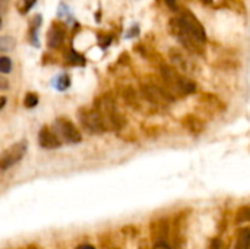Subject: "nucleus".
Masks as SVG:
<instances>
[{
  "label": "nucleus",
  "instance_id": "obj_4",
  "mask_svg": "<svg viewBox=\"0 0 250 249\" xmlns=\"http://www.w3.org/2000/svg\"><path fill=\"white\" fill-rule=\"evenodd\" d=\"M26 153V141H19L4 150L0 156V170L4 172L18 164Z\"/></svg>",
  "mask_w": 250,
  "mask_h": 249
},
{
  "label": "nucleus",
  "instance_id": "obj_19",
  "mask_svg": "<svg viewBox=\"0 0 250 249\" xmlns=\"http://www.w3.org/2000/svg\"><path fill=\"white\" fill-rule=\"evenodd\" d=\"M0 25H1V19H0Z\"/></svg>",
  "mask_w": 250,
  "mask_h": 249
},
{
  "label": "nucleus",
  "instance_id": "obj_15",
  "mask_svg": "<svg viewBox=\"0 0 250 249\" xmlns=\"http://www.w3.org/2000/svg\"><path fill=\"white\" fill-rule=\"evenodd\" d=\"M166 3L168 4V7L176 9V0H166Z\"/></svg>",
  "mask_w": 250,
  "mask_h": 249
},
{
  "label": "nucleus",
  "instance_id": "obj_11",
  "mask_svg": "<svg viewBox=\"0 0 250 249\" xmlns=\"http://www.w3.org/2000/svg\"><path fill=\"white\" fill-rule=\"evenodd\" d=\"M12 70V62L9 57L0 56V73H9Z\"/></svg>",
  "mask_w": 250,
  "mask_h": 249
},
{
  "label": "nucleus",
  "instance_id": "obj_17",
  "mask_svg": "<svg viewBox=\"0 0 250 249\" xmlns=\"http://www.w3.org/2000/svg\"><path fill=\"white\" fill-rule=\"evenodd\" d=\"M76 249H95L94 247H91V245H81V247H78Z\"/></svg>",
  "mask_w": 250,
  "mask_h": 249
},
{
  "label": "nucleus",
  "instance_id": "obj_3",
  "mask_svg": "<svg viewBox=\"0 0 250 249\" xmlns=\"http://www.w3.org/2000/svg\"><path fill=\"white\" fill-rule=\"evenodd\" d=\"M79 120L82 126L91 134H101L105 132L108 128L105 116L98 110H83L82 113H79Z\"/></svg>",
  "mask_w": 250,
  "mask_h": 249
},
{
  "label": "nucleus",
  "instance_id": "obj_1",
  "mask_svg": "<svg viewBox=\"0 0 250 249\" xmlns=\"http://www.w3.org/2000/svg\"><path fill=\"white\" fill-rule=\"evenodd\" d=\"M176 21L179 23V29L185 35H188L190 40H195L198 43H205V40H207L205 29L201 25V22L190 12H188V10L182 12V15Z\"/></svg>",
  "mask_w": 250,
  "mask_h": 249
},
{
  "label": "nucleus",
  "instance_id": "obj_9",
  "mask_svg": "<svg viewBox=\"0 0 250 249\" xmlns=\"http://www.w3.org/2000/svg\"><path fill=\"white\" fill-rule=\"evenodd\" d=\"M15 47V40L10 37H0V51H9Z\"/></svg>",
  "mask_w": 250,
  "mask_h": 249
},
{
  "label": "nucleus",
  "instance_id": "obj_16",
  "mask_svg": "<svg viewBox=\"0 0 250 249\" xmlns=\"http://www.w3.org/2000/svg\"><path fill=\"white\" fill-rule=\"evenodd\" d=\"M4 104H6V98L4 97H0V110L4 107Z\"/></svg>",
  "mask_w": 250,
  "mask_h": 249
},
{
  "label": "nucleus",
  "instance_id": "obj_6",
  "mask_svg": "<svg viewBox=\"0 0 250 249\" xmlns=\"http://www.w3.org/2000/svg\"><path fill=\"white\" fill-rule=\"evenodd\" d=\"M38 142L45 150H56V148L62 147V144H63L60 136L54 131V128H50V126L41 128V131L38 134Z\"/></svg>",
  "mask_w": 250,
  "mask_h": 249
},
{
  "label": "nucleus",
  "instance_id": "obj_18",
  "mask_svg": "<svg viewBox=\"0 0 250 249\" xmlns=\"http://www.w3.org/2000/svg\"><path fill=\"white\" fill-rule=\"evenodd\" d=\"M201 1H204V3H209V1H212V0H201Z\"/></svg>",
  "mask_w": 250,
  "mask_h": 249
},
{
  "label": "nucleus",
  "instance_id": "obj_7",
  "mask_svg": "<svg viewBox=\"0 0 250 249\" xmlns=\"http://www.w3.org/2000/svg\"><path fill=\"white\" fill-rule=\"evenodd\" d=\"M63 38H64V32L60 29V28H51L47 34V41H48V45L56 48L59 47L62 43H63Z\"/></svg>",
  "mask_w": 250,
  "mask_h": 249
},
{
  "label": "nucleus",
  "instance_id": "obj_8",
  "mask_svg": "<svg viewBox=\"0 0 250 249\" xmlns=\"http://www.w3.org/2000/svg\"><path fill=\"white\" fill-rule=\"evenodd\" d=\"M236 249H250V229H242L236 242Z\"/></svg>",
  "mask_w": 250,
  "mask_h": 249
},
{
  "label": "nucleus",
  "instance_id": "obj_5",
  "mask_svg": "<svg viewBox=\"0 0 250 249\" xmlns=\"http://www.w3.org/2000/svg\"><path fill=\"white\" fill-rule=\"evenodd\" d=\"M54 131L57 132L60 139L67 144H79L82 141L81 131L66 117H59L54 122Z\"/></svg>",
  "mask_w": 250,
  "mask_h": 249
},
{
  "label": "nucleus",
  "instance_id": "obj_14",
  "mask_svg": "<svg viewBox=\"0 0 250 249\" xmlns=\"http://www.w3.org/2000/svg\"><path fill=\"white\" fill-rule=\"evenodd\" d=\"M7 87H9V82H7V79L0 76V90H6Z\"/></svg>",
  "mask_w": 250,
  "mask_h": 249
},
{
  "label": "nucleus",
  "instance_id": "obj_13",
  "mask_svg": "<svg viewBox=\"0 0 250 249\" xmlns=\"http://www.w3.org/2000/svg\"><path fill=\"white\" fill-rule=\"evenodd\" d=\"M67 87H69V78H67V76H62V78L59 79L57 88H59V90H64V88H67Z\"/></svg>",
  "mask_w": 250,
  "mask_h": 249
},
{
  "label": "nucleus",
  "instance_id": "obj_12",
  "mask_svg": "<svg viewBox=\"0 0 250 249\" xmlns=\"http://www.w3.org/2000/svg\"><path fill=\"white\" fill-rule=\"evenodd\" d=\"M35 1L37 0H21V3H19V12L21 13L29 12V9L35 4Z\"/></svg>",
  "mask_w": 250,
  "mask_h": 249
},
{
  "label": "nucleus",
  "instance_id": "obj_2",
  "mask_svg": "<svg viewBox=\"0 0 250 249\" xmlns=\"http://www.w3.org/2000/svg\"><path fill=\"white\" fill-rule=\"evenodd\" d=\"M163 76L167 85L170 87V90L176 94L185 95V94H190L192 91H195V84L189 81L188 78L182 76L179 72L173 70L171 68H163Z\"/></svg>",
  "mask_w": 250,
  "mask_h": 249
},
{
  "label": "nucleus",
  "instance_id": "obj_10",
  "mask_svg": "<svg viewBox=\"0 0 250 249\" xmlns=\"http://www.w3.org/2000/svg\"><path fill=\"white\" fill-rule=\"evenodd\" d=\"M37 103H38V97H37V94L28 92V94L25 95L23 104H25V107H26V109H32V107H35V106H37Z\"/></svg>",
  "mask_w": 250,
  "mask_h": 249
}]
</instances>
